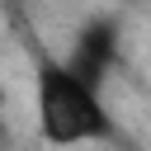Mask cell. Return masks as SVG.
Wrapping results in <instances>:
<instances>
[{"mask_svg":"<svg viewBox=\"0 0 151 151\" xmlns=\"http://www.w3.org/2000/svg\"><path fill=\"white\" fill-rule=\"evenodd\" d=\"M33 132L42 137V146L71 151V146L109 142L118 132V118L99 85L80 80L57 57H42L33 71Z\"/></svg>","mask_w":151,"mask_h":151,"instance_id":"obj_1","label":"cell"}]
</instances>
